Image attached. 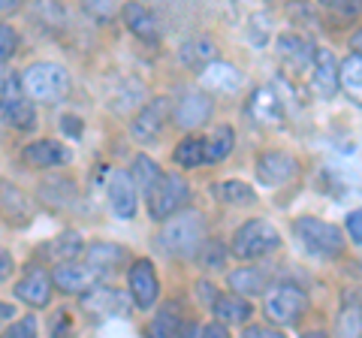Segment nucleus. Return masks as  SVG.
<instances>
[{
    "label": "nucleus",
    "instance_id": "f257e3e1",
    "mask_svg": "<svg viewBox=\"0 0 362 338\" xmlns=\"http://www.w3.org/2000/svg\"><path fill=\"white\" fill-rule=\"evenodd\" d=\"M206 239H209L206 221L199 218V211L181 209V211H175V215H169L163 221L154 245L160 247L166 257H173V260H194Z\"/></svg>",
    "mask_w": 362,
    "mask_h": 338
},
{
    "label": "nucleus",
    "instance_id": "f03ea898",
    "mask_svg": "<svg viewBox=\"0 0 362 338\" xmlns=\"http://www.w3.org/2000/svg\"><path fill=\"white\" fill-rule=\"evenodd\" d=\"M21 78V88H25L28 100L33 103H42V106H52V103H61V100L70 97V73L64 70L61 64L54 61H37L25 66V73L18 76Z\"/></svg>",
    "mask_w": 362,
    "mask_h": 338
},
{
    "label": "nucleus",
    "instance_id": "7ed1b4c3",
    "mask_svg": "<svg viewBox=\"0 0 362 338\" xmlns=\"http://www.w3.org/2000/svg\"><path fill=\"white\" fill-rule=\"evenodd\" d=\"M293 233H296V239L305 251L320 257V260H335V257L344 254V245H347L344 233L329 221L305 215V218L293 221Z\"/></svg>",
    "mask_w": 362,
    "mask_h": 338
},
{
    "label": "nucleus",
    "instance_id": "20e7f679",
    "mask_svg": "<svg viewBox=\"0 0 362 338\" xmlns=\"http://www.w3.org/2000/svg\"><path fill=\"white\" fill-rule=\"evenodd\" d=\"M281 247V233L263 218L245 221L230 239V251L235 260H263Z\"/></svg>",
    "mask_w": 362,
    "mask_h": 338
},
{
    "label": "nucleus",
    "instance_id": "39448f33",
    "mask_svg": "<svg viewBox=\"0 0 362 338\" xmlns=\"http://www.w3.org/2000/svg\"><path fill=\"white\" fill-rule=\"evenodd\" d=\"M308 311V296L296 284H272L263 290V314L275 326H293Z\"/></svg>",
    "mask_w": 362,
    "mask_h": 338
},
{
    "label": "nucleus",
    "instance_id": "423d86ee",
    "mask_svg": "<svg viewBox=\"0 0 362 338\" xmlns=\"http://www.w3.org/2000/svg\"><path fill=\"white\" fill-rule=\"evenodd\" d=\"M190 185L181 178L178 173H163L157 178V185L145 194V202H148V215L154 221H166L169 215H175V211L187 209L190 202Z\"/></svg>",
    "mask_w": 362,
    "mask_h": 338
},
{
    "label": "nucleus",
    "instance_id": "0eeeda50",
    "mask_svg": "<svg viewBox=\"0 0 362 338\" xmlns=\"http://www.w3.org/2000/svg\"><path fill=\"white\" fill-rule=\"evenodd\" d=\"M173 118V103H169L166 97H154V100H148L139 112L133 115V121H130V133H133V139L136 142H142V145H148V142H154L157 136L163 133V127H166V121Z\"/></svg>",
    "mask_w": 362,
    "mask_h": 338
},
{
    "label": "nucleus",
    "instance_id": "6e6552de",
    "mask_svg": "<svg viewBox=\"0 0 362 338\" xmlns=\"http://www.w3.org/2000/svg\"><path fill=\"white\" fill-rule=\"evenodd\" d=\"M106 199L109 209L118 221H133L136 209H139V187H136L133 175L127 169H112L109 182H106Z\"/></svg>",
    "mask_w": 362,
    "mask_h": 338
},
{
    "label": "nucleus",
    "instance_id": "1a4fd4ad",
    "mask_svg": "<svg viewBox=\"0 0 362 338\" xmlns=\"http://www.w3.org/2000/svg\"><path fill=\"white\" fill-rule=\"evenodd\" d=\"M127 290H130V299L136 302V308L148 311L157 305L160 278H157L151 260H133V266L127 269Z\"/></svg>",
    "mask_w": 362,
    "mask_h": 338
},
{
    "label": "nucleus",
    "instance_id": "9d476101",
    "mask_svg": "<svg viewBox=\"0 0 362 338\" xmlns=\"http://www.w3.org/2000/svg\"><path fill=\"white\" fill-rule=\"evenodd\" d=\"M52 281H54V290L66 293V296H85L90 287H97L103 281V275L97 269H90L88 263L66 260L52 269Z\"/></svg>",
    "mask_w": 362,
    "mask_h": 338
},
{
    "label": "nucleus",
    "instance_id": "9b49d317",
    "mask_svg": "<svg viewBox=\"0 0 362 338\" xmlns=\"http://www.w3.org/2000/svg\"><path fill=\"white\" fill-rule=\"evenodd\" d=\"M257 178L263 185L269 187H284L287 182H293L299 173V161L293 154L287 151H278V148H272V151H263L257 157Z\"/></svg>",
    "mask_w": 362,
    "mask_h": 338
},
{
    "label": "nucleus",
    "instance_id": "f8f14e48",
    "mask_svg": "<svg viewBox=\"0 0 362 338\" xmlns=\"http://www.w3.org/2000/svg\"><path fill=\"white\" fill-rule=\"evenodd\" d=\"M121 21L136 40L148 42V46H157V42H160V21H157L154 9L145 6L142 0H127V4H124Z\"/></svg>",
    "mask_w": 362,
    "mask_h": 338
},
{
    "label": "nucleus",
    "instance_id": "ddd939ff",
    "mask_svg": "<svg viewBox=\"0 0 362 338\" xmlns=\"http://www.w3.org/2000/svg\"><path fill=\"white\" fill-rule=\"evenodd\" d=\"M245 85V76L235 64L230 61H209L199 70V88L209 94H235Z\"/></svg>",
    "mask_w": 362,
    "mask_h": 338
},
{
    "label": "nucleus",
    "instance_id": "4468645a",
    "mask_svg": "<svg viewBox=\"0 0 362 338\" xmlns=\"http://www.w3.org/2000/svg\"><path fill=\"white\" fill-rule=\"evenodd\" d=\"M211 112H214V100L209 91H190L175 103L173 121L181 130H197L211 118Z\"/></svg>",
    "mask_w": 362,
    "mask_h": 338
},
{
    "label": "nucleus",
    "instance_id": "2eb2a0df",
    "mask_svg": "<svg viewBox=\"0 0 362 338\" xmlns=\"http://www.w3.org/2000/svg\"><path fill=\"white\" fill-rule=\"evenodd\" d=\"M21 161L30 169H54V166H66L73 161V151L66 148L61 139H33L25 145Z\"/></svg>",
    "mask_w": 362,
    "mask_h": 338
},
{
    "label": "nucleus",
    "instance_id": "dca6fc26",
    "mask_svg": "<svg viewBox=\"0 0 362 338\" xmlns=\"http://www.w3.org/2000/svg\"><path fill=\"white\" fill-rule=\"evenodd\" d=\"M52 293H54V281L42 269H30L28 275L16 281V299H21L28 308H45L52 302Z\"/></svg>",
    "mask_w": 362,
    "mask_h": 338
},
{
    "label": "nucleus",
    "instance_id": "f3484780",
    "mask_svg": "<svg viewBox=\"0 0 362 338\" xmlns=\"http://www.w3.org/2000/svg\"><path fill=\"white\" fill-rule=\"evenodd\" d=\"M85 263L90 269H97L103 278H109V275H115L124 263H130V254H127V247H121L115 242H94L85 247Z\"/></svg>",
    "mask_w": 362,
    "mask_h": 338
},
{
    "label": "nucleus",
    "instance_id": "a211bd4d",
    "mask_svg": "<svg viewBox=\"0 0 362 338\" xmlns=\"http://www.w3.org/2000/svg\"><path fill=\"white\" fill-rule=\"evenodd\" d=\"M275 52H278V58L290 66V70H308L311 73L317 49L302 37V33H281V37L275 40Z\"/></svg>",
    "mask_w": 362,
    "mask_h": 338
},
{
    "label": "nucleus",
    "instance_id": "6ab92c4d",
    "mask_svg": "<svg viewBox=\"0 0 362 338\" xmlns=\"http://www.w3.org/2000/svg\"><path fill=\"white\" fill-rule=\"evenodd\" d=\"M211 314L226 326H245L254 317V305L247 296L230 290V293H218V299L211 302Z\"/></svg>",
    "mask_w": 362,
    "mask_h": 338
},
{
    "label": "nucleus",
    "instance_id": "aec40b11",
    "mask_svg": "<svg viewBox=\"0 0 362 338\" xmlns=\"http://www.w3.org/2000/svg\"><path fill=\"white\" fill-rule=\"evenodd\" d=\"M311 88L317 97L329 100L338 91V61L329 49H317L311 64Z\"/></svg>",
    "mask_w": 362,
    "mask_h": 338
},
{
    "label": "nucleus",
    "instance_id": "412c9836",
    "mask_svg": "<svg viewBox=\"0 0 362 338\" xmlns=\"http://www.w3.org/2000/svg\"><path fill=\"white\" fill-rule=\"evenodd\" d=\"M0 215H4L6 223H13V227H28L30 218H33L30 199L9 182L0 185Z\"/></svg>",
    "mask_w": 362,
    "mask_h": 338
},
{
    "label": "nucleus",
    "instance_id": "4be33fe9",
    "mask_svg": "<svg viewBox=\"0 0 362 338\" xmlns=\"http://www.w3.org/2000/svg\"><path fill=\"white\" fill-rule=\"evenodd\" d=\"M82 308H88L90 314H97V320L115 317V314L124 311V296H121L118 290L97 284V287H90L85 296H82Z\"/></svg>",
    "mask_w": 362,
    "mask_h": 338
},
{
    "label": "nucleus",
    "instance_id": "5701e85b",
    "mask_svg": "<svg viewBox=\"0 0 362 338\" xmlns=\"http://www.w3.org/2000/svg\"><path fill=\"white\" fill-rule=\"evenodd\" d=\"M247 112H251L254 121L269 124V127H275V124L284 121V106H281V97L272 91V88H259V91H254L251 103H247Z\"/></svg>",
    "mask_w": 362,
    "mask_h": 338
},
{
    "label": "nucleus",
    "instance_id": "b1692460",
    "mask_svg": "<svg viewBox=\"0 0 362 338\" xmlns=\"http://www.w3.org/2000/svg\"><path fill=\"white\" fill-rule=\"evenodd\" d=\"M338 88H341L356 106H362V54L350 52L347 58L338 64Z\"/></svg>",
    "mask_w": 362,
    "mask_h": 338
},
{
    "label": "nucleus",
    "instance_id": "393cba45",
    "mask_svg": "<svg viewBox=\"0 0 362 338\" xmlns=\"http://www.w3.org/2000/svg\"><path fill=\"white\" fill-rule=\"evenodd\" d=\"M0 121L13 130H33L37 127V109H33V100L18 97V100H9V103H0Z\"/></svg>",
    "mask_w": 362,
    "mask_h": 338
},
{
    "label": "nucleus",
    "instance_id": "a878e982",
    "mask_svg": "<svg viewBox=\"0 0 362 338\" xmlns=\"http://www.w3.org/2000/svg\"><path fill=\"white\" fill-rule=\"evenodd\" d=\"M226 284H230V290L242 293V296L254 299V296H263V290L269 287L266 281V272L257 266H245V269H235V272L226 275Z\"/></svg>",
    "mask_w": 362,
    "mask_h": 338
},
{
    "label": "nucleus",
    "instance_id": "bb28decb",
    "mask_svg": "<svg viewBox=\"0 0 362 338\" xmlns=\"http://www.w3.org/2000/svg\"><path fill=\"white\" fill-rule=\"evenodd\" d=\"M82 251H85V245H82V239H78V233H73V230L54 235V239H49V242H45V247H42V254L49 257L54 266L66 263V260H78Z\"/></svg>",
    "mask_w": 362,
    "mask_h": 338
},
{
    "label": "nucleus",
    "instance_id": "cd10ccee",
    "mask_svg": "<svg viewBox=\"0 0 362 338\" xmlns=\"http://www.w3.org/2000/svg\"><path fill=\"white\" fill-rule=\"evenodd\" d=\"M235 148V130L230 124H221L206 136V163H221L230 157V151Z\"/></svg>",
    "mask_w": 362,
    "mask_h": 338
},
{
    "label": "nucleus",
    "instance_id": "c85d7f7f",
    "mask_svg": "<svg viewBox=\"0 0 362 338\" xmlns=\"http://www.w3.org/2000/svg\"><path fill=\"white\" fill-rule=\"evenodd\" d=\"M173 163L181 169H199L206 163V136H187L173 148Z\"/></svg>",
    "mask_w": 362,
    "mask_h": 338
},
{
    "label": "nucleus",
    "instance_id": "c756f323",
    "mask_svg": "<svg viewBox=\"0 0 362 338\" xmlns=\"http://www.w3.org/2000/svg\"><path fill=\"white\" fill-rule=\"evenodd\" d=\"M214 199L221 206H251V202H257V194L251 185L239 182V178H230V182L214 185Z\"/></svg>",
    "mask_w": 362,
    "mask_h": 338
},
{
    "label": "nucleus",
    "instance_id": "7c9ffc66",
    "mask_svg": "<svg viewBox=\"0 0 362 338\" xmlns=\"http://www.w3.org/2000/svg\"><path fill=\"white\" fill-rule=\"evenodd\" d=\"M178 58L185 61L187 66H194V70H202L209 61L218 58V52H214V42L206 40V37H194V40H187L185 46H181L178 52Z\"/></svg>",
    "mask_w": 362,
    "mask_h": 338
},
{
    "label": "nucleus",
    "instance_id": "2f4dec72",
    "mask_svg": "<svg viewBox=\"0 0 362 338\" xmlns=\"http://www.w3.org/2000/svg\"><path fill=\"white\" fill-rule=\"evenodd\" d=\"M130 166H133V169H130V175H133L136 187H139V194H148V190L157 185V178L163 175V173H160V163L151 161L148 154H136Z\"/></svg>",
    "mask_w": 362,
    "mask_h": 338
},
{
    "label": "nucleus",
    "instance_id": "473e14b6",
    "mask_svg": "<svg viewBox=\"0 0 362 338\" xmlns=\"http://www.w3.org/2000/svg\"><path fill=\"white\" fill-rule=\"evenodd\" d=\"M40 199L49 202V206H66V202L76 199V185L70 182V178H52V182L40 185Z\"/></svg>",
    "mask_w": 362,
    "mask_h": 338
},
{
    "label": "nucleus",
    "instance_id": "72a5a7b5",
    "mask_svg": "<svg viewBox=\"0 0 362 338\" xmlns=\"http://www.w3.org/2000/svg\"><path fill=\"white\" fill-rule=\"evenodd\" d=\"M185 330V320H181V314L175 311V305H166L163 311H157V317L151 320L148 332L157 335V338H173V335H181Z\"/></svg>",
    "mask_w": 362,
    "mask_h": 338
},
{
    "label": "nucleus",
    "instance_id": "f704fd0d",
    "mask_svg": "<svg viewBox=\"0 0 362 338\" xmlns=\"http://www.w3.org/2000/svg\"><path fill=\"white\" fill-rule=\"evenodd\" d=\"M226 245L223 242H218V239H206L202 242V247L197 251V257L194 260L202 266V269H223V263H226Z\"/></svg>",
    "mask_w": 362,
    "mask_h": 338
},
{
    "label": "nucleus",
    "instance_id": "c9c22d12",
    "mask_svg": "<svg viewBox=\"0 0 362 338\" xmlns=\"http://www.w3.org/2000/svg\"><path fill=\"white\" fill-rule=\"evenodd\" d=\"M338 332L341 335H362V305L356 299H350V305L338 314Z\"/></svg>",
    "mask_w": 362,
    "mask_h": 338
},
{
    "label": "nucleus",
    "instance_id": "e433bc0d",
    "mask_svg": "<svg viewBox=\"0 0 362 338\" xmlns=\"http://www.w3.org/2000/svg\"><path fill=\"white\" fill-rule=\"evenodd\" d=\"M16 49H18V30L13 25H4V21H0V66L13 58Z\"/></svg>",
    "mask_w": 362,
    "mask_h": 338
},
{
    "label": "nucleus",
    "instance_id": "4c0bfd02",
    "mask_svg": "<svg viewBox=\"0 0 362 338\" xmlns=\"http://www.w3.org/2000/svg\"><path fill=\"white\" fill-rule=\"evenodd\" d=\"M37 332H40V320L33 317V314H28V317H21V320H13L6 330V335H13V338H33Z\"/></svg>",
    "mask_w": 362,
    "mask_h": 338
},
{
    "label": "nucleus",
    "instance_id": "58836bf2",
    "mask_svg": "<svg viewBox=\"0 0 362 338\" xmlns=\"http://www.w3.org/2000/svg\"><path fill=\"white\" fill-rule=\"evenodd\" d=\"M82 9L90 18L106 21L112 13H115V0H82Z\"/></svg>",
    "mask_w": 362,
    "mask_h": 338
},
{
    "label": "nucleus",
    "instance_id": "ea45409f",
    "mask_svg": "<svg viewBox=\"0 0 362 338\" xmlns=\"http://www.w3.org/2000/svg\"><path fill=\"white\" fill-rule=\"evenodd\" d=\"M344 227H347L350 242L362 247V209H354V211H350L347 221H344Z\"/></svg>",
    "mask_w": 362,
    "mask_h": 338
},
{
    "label": "nucleus",
    "instance_id": "a19ab883",
    "mask_svg": "<svg viewBox=\"0 0 362 338\" xmlns=\"http://www.w3.org/2000/svg\"><path fill=\"white\" fill-rule=\"evenodd\" d=\"M245 335L247 338H281V326H259V323H254V326H247L245 330Z\"/></svg>",
    "mask_w": 362,
    "mask_h": 338
},
{
    "label": "nucleus",
    "instance_id": "79ce46f5",
    "mask_svg": "<svg viewBox=\"0 0 362 338\" xmlns=\"http://www.w3.org/2000/svg\"><path fill=\"white\" fill-rule=\"evenodd\" d=\"M197 296H199L202 305H209V308H211V302L218 299V290H214L211 281H197Z\"/></svg>",
    "mask_w": 362,
    "mask_h": 338
},
{
    "label": "nucleus",
    "instance_id": "37998d69",
    "mask_svg": "<svg viewBox=\"0 0 362 338\" xmlns=\"http://www.w3.org/2000/svg\"><path fill=\"white\" fill-rule=\"evenodd\" d=\"M61 130H64L70 139H78V136H82V121H78L76 115H64V118H61Z\"/></svg>",
    "mask_w": 362,
    "mask_h": 338
},
{
    "label": "nucleus",
    "instance_id": "c03bdc74",
    "mask_svg": "<svg viewBox=\"0 0 362 338\" xmlns=\"http://www.w3.org/2000/svg\"><path fill=\"white\" fill-rule=\"evenodd\" d=\"M202 335H209V338H223V335H230V326L214 317V323H202Z\"/></svg>",
    "mask_w": 362,
    "mask_h": 338
},
{
    "label": "nucleus",
    "instance_id": "a18cd8bd",
    "mask_svg": "<svg viewBox=\"0 0 362 338\" xmlns=\"http://www.w3.org/2000/svg\"><path fill=\"white\" fill-rule=\"evenodd\" d=\"M13 266H16V260H13V254L9 251H4V247H0V284H4V281L13 275Z\"/></svg>",
    "mask_w": 362,
    "mask_h": 338
},
{
    "label": "nucleus",
    "instance_id": "49530a36",
    "mask_svg": "<svg viewBox=\"0 0 362 338\" xmlns=\"http://www.w3.org/2000/svg\"><path fill=\"white\" fill-rule=\"evenodd\" d=\"M28 0H0V18H6V16H13V13H18L21 6H25Z\"/></svg>",
    "mask_w": 362,
    "mask_h": 338
},
{
    "label": "nucleus",
    "instance_id": "de8ad7c7",
    "mask_svg": "<svg viewBox=\"0 0 362 338\" xmlns=\"http://www.w3.org/2000/svg\"><path fill=\"white\" fill-rule=\"evenodd\" d=\"M13 323L16 320V308L13 305H9V302H4V299H0V323Z\"/></svg>",
    "mask_w": 362,
    "mask_h": 338
},
{
    "label": "nucleus",
    "instance_id": "09e8293b",
    "mask_svg": "<svg viewBox=\"0 0 362 338\" xmlns=\"http://www.w3.org/2000/svg\"><path fill=\"white\" fill-rule=\"evenodd\" d=\"M347 46H350V52L362 54V28H359L356 33H350V42H347Z\"/></svg>",
    "mask_w": 362,
    "mask_h": 338
},
{
    "label": "nucleus",
    "instance_id": "8fccbe9b",
    "mask_svg": "<svg viewBox=\"0 0 362 338\" xmlns=\"http://www.w3.org/2000/svg\"><path fill=\"white\" fill-rule=\"evenodd\" d=\"M317 4H320L323 9H332V13H338V9H341L347 0H317Z\"/></svg>",
    "mask_w": 362,
    "mask_h": 338
},
{
    "label": "nucleus",
    "instance_id": "3c124183",
    "mask_svg": "<svg viewBox=\"0 0 362 338\" xmlns=\"http://www.w3.org/2000/svg\"><path fill=\"white\" fill-rule=\"evenodd\" d=\"M61 330H66V317H54L52 320V335H58Z\"/></svg>",
    "mask_w": 362,
    "mask_h": 338
}]
</instances>
